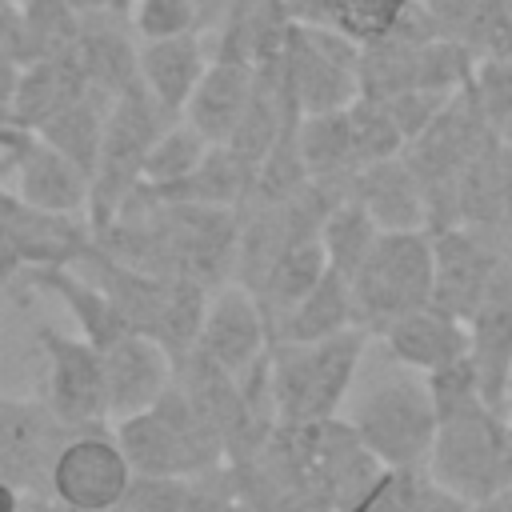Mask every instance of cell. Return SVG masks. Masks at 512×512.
I'll list each match as a JSON object with an SVG mask.
<instances>
[{
    "mask_svg": "<svg viewBox=\"0 0 512 512\" xmlns=\"http://www.w3.org/2000/svg\"><path fill=\"white\" fill-rule=\"evenodd\" d=\"M368 328H344L324 340H272L268 344V384L280 424H316L332 420L348 400L364 348Z\"/></svg>",
    "mask_w": 512,
    "mask_h": 512,
    "instance_id": "cell-1",
    "label": "cell"
},
{
    "mask_svg": "<svg viewBox=\"0 0 512 512\" xmlns=\"http://www.w3.org/2000/svg\"><path fill=\"white\" fill-rule=\"evenodd\" d=\"M348 424L384 468H424L440 420L424 372L388 356V368L360 384Z\"/></svg>",
    "mask_w": 512,
    "mask_h": 512,
    "instance_id": "cell-2",
    "label": "cell"
},
{
    "mask_svg": "<svg viewBox=\"0 0 512 512\" xmlns=\"http://www.w3.org/2000/svg\"><path fill=\"white\" fill-rule=\"evenodd\" d=\"M112 432L136 476H208L228 460L224 440L176 380L152 408L116 420Z\"/></svg>",
    "mask_w": 512,
    "mask_h": 512,
    "instance_id": "cell-3",
    "label": "cell"
},
{
    "mask_svg": "<svg viewBox=\"0 0 512 512\" xmlns=\"http://www.w3.org/2000/svg\"><path fill=\"white\" fill-rule=\"evenodd\" d=\"M424 472L468 504H488L512 484V444L504 412L488 400L452 412L436 424V440Z\"/></svg>",
    "mask_w": 512,
    "mask_h": 512,
    "instance_id": "cell-4",
    "label": "cell"
},
{
    "mask_svg": "<svg viewBox=\"0 0 512 512\" xmlns=\"http://www.w3.org/2000/svg\"><path fill=\"white\" fill-rule=\"evenodd\" d=\"M172 120H180V116H168L148 96V88L140 80L132 88H124L120 96H112L100 156H96V168H92V188H88V224H92V232L112 224L116 212L124 208V200L140 188L144 160H148L156 136Z\"/></svg>",
    "mask_w": 512,
    "mask_h": 512,
    "instance_id": "cell-5",
    "label": "cell"
},
{
    "mask_svg": "<svg viewBox=\"0 0 512 512\" xmlns=\"http://www.w3.org/2000/svg\"><path fill=\"white\" fill-rule=\"evenodd\" d=\"M348 284L356 320L372 336H380L404 312L432 304V232H380Z\"/></svg>",
    "mask_w": 512,
    "mask_h": 512,
    "instance_id": "cell-6",
    "label": "cell"
},
{
    "mask_svg": "<svg viewBox=\"0 0 512 512\" xmlns=\"http://www.w3.org/2000/svg\"><path fill=\"white\" fill-rule=\"evenodd\" d=\"M360 44L332 24H288L280 48V88L300 116L348 108L360 96Z\"/></svg>",
    "mask_w": 512,
    "mask_h": 512,
    "instance_id": "cell-7",
    "label": "cell"
},
{
    "mask_svg": "<svg viewBox=\"0 0 512 512\" xmlns=\"http://www.w3.org/2000/svg\"><path fill=\"white\" fill-rule=\"evenodd\" d=\"M132 476L136 472L124 456L112 424H96V428L68 432V440L60 444V452L52 460L48 492L80 512H116Z\"/></svg>",
    "mask_w": 512,
    "mask_h": 512,
    "instance_id": "cell-8",
    "label": "cell"
},
{
    "mask_svg": "<svg viewBox=\"0 0 512 512\" xmlns=\"http://www.w3.org/2000/svg\"><path fill=\"white\" fill-rule=\"evenodd\" d=\"M36 344L48 360L44 372V404L68 428H96L108 420V388H104V356L84 336H64L56 328H36Z\"/></svg>",
    "mask_w": 512,
    "mask_h": 512,
    "instance_id": "cell-9",
    "label": "cell"
},
{
    "mask_svg": "<svg viewBox=\"0 0 512 512\" xmlns=\"http://www.w3.org/2000/svg\"><path fill=\"white\" fill-rule=\"evenodd\" d=\"M432 232V304L456 320H468L508 256L500 236L472 224H444Z\"/></svg>",
    "mask_w": 512,
    "mask_h": 512,
    "instance_id": "cell-10",
    "label": "cell"
},
{
    "mask_svg": "<svg viewBox=\"0 0 512 512\" xmlns=\"http://www.w3.org/2000/svg\"><path fill=\"white\" fill-rule=\"evenodd\" d=\"M268 344H272V324L252 288H244L240 280H228L208 292V308H204L192 352H200L204 360H212L216 368L240 380L268 352Z\"/></svg>",
    "mask_w": 512,
    "mask_h": 512,
    "instance_id": "cell-11",
    "label": "cell"
},
{
    "mask_svg": "<svg viewBox=\"0 0 512 512\" xmlns=\"http://www.w3.org/2000/svg\"><path fill=\"white\" fill-rule=\"evenodd\" d=\"M68 424L44 400H20L0 392V480L16 484L20 492H44L52 460L68 440Z\"/></svg>",
    "mask_w": 512,
    "mask_h": 512,
    "instance_id": "cell-12",
    "label": "cell"
},
{
    "mask_svg": "<svg viewBox=\"0 0 512 512\" xmlns=\"http://www.w3.org/2000/svg\"><path fill=\"white\" fill-rule=\"evenodd\" d=\"M0 240L24 260V268L72 264L92 244V224L88 216L44 212L0 180Z\"/></svg>",
    "mask_w": 512,
    "mask_h": 512,
    "instance_id": "cell-13",
    "label": "cell"
},
{
    "mask_svg": "<svg viewBox=\"0 0 512 512\" xmlns=\"http://www.w3.org/2000/svg\"><path fill=\"white\" fill-rule=\"evenodd\" d=\"M100 356H104V388H108L112 424L152 408L176 380L172 352L144 332H124L120 340L100 348Z\"/></svg>",
    "mask_w": 512,
    "mask_h": 512,
    "instance_id": "cell-14",
    "label": "cell"
},
{
    "mask_svg": "<svg viewBox=\"0 0 512 512\" xmlns=\"http://www.w3.org/2000/svg\"><path fill=\"white\" fill-rule=\"evenodd\" d=\"M468 324V360L480 376L484 400L504 408V392L512 380V256L500 260L492 284L472 308Z\"/></svg>",
    "mask_w": 512,
    "mask_h": 512,
    "instance_id": "cell-15",
    "label": "cell"
},
{
    "mask_svg": "<svg viewBox=\"0 0 512 512\" xmlns=\"http://www.w3.org/2000/svg\"><path fill=\"white\" fill-rule=\"evenodd\" d=\"M256 92V64L228 52H208V68L184 104V120L212 144H228Z\"/></svg>",
    "mask_w": 512,
    "mask_h": 512,
    "instance_id": "cell-16",
    "label": "cell"
},
{
    "mask_svg": "<svg viewBox=\"0 0 512 512\" xmlns=\"http://www.w3.org/2000/svg\"><path fill=\"white\" fill-rule=\"evenodd\" d=\"M76 64L88 88L120 96L140 80V40L128 24V12H80Z\"/></svg>",
    "mask_w": 512,
    "mask_h": 512,
    "instance_id": "cell-17",
    "label": "cell"
},
{
    "mask_svg": "<svg viewBox=\"0 0 512 512\" xmlns=\"http://www.w3.org/2000/svg\"><path fill=\"white\" fill-rule=\"evenodd\" d=\"M352 196L368 208V216L380 224V232H416L428 228V192L408 164V156H388L376 164H364L352 176Z\"/></svg>",
    "mask_w": 512,
    "mask_h": 512,
    "instance_id": "cell-18",
    "label": "cell"
},
{
    "mask_svg": "<svg viewBox=\"0 0 512 512\" xmlns=\"http://www.w3.org/2000/svg\"><path fill=\"white\" fill-rule=\"evenodd\" d=\"M380 340H384V352L392 360H400L404 368H416L424 376L468 356V324L448 316L436 304L404 312L400 320H392L380 332Z\"/></svg>",
    "mask_w": 512,
    "mask_h": 512,
    "instance_id": "cell-19",
    "label": "cell"
},
{
    "mask_svg": "<svg viewBox=\"0 0 512 512\" xmlns=\"http://www.w3.org/2000/svg\"><path fill=\"white\" fill-rule=\"evenodd\" d=\"M204 68H208V44L200 40V32L140 40V84L168 116H184V104L196 92Z\"/></svg>",
    "mask_w": 512,
    "mask_h": 512,
    "instance_id": "cell-20",
    "label": "cell"
},
{
    "mask_svg": "<svg viewBox=\"0 0 512 512\" xmlns=\"http://www.w3.org/2000/svg\"><path fill=\"white\" fill-rule=\"evenodd\" d=\"M24 280L52 292L68 312L72 320L80 324V336L92 340L96 348H108L112 340H120L128 332L124 316L116 312V304L108 300V292L100 284H92L80 268L72 264H44V268H24Z\"/></svg>",
    "mask_w": 512,
    "mask_h": 512,
    "instance_id": "cell-21",
    "label": "cell"
},
{
    "mask_svg": "<svg viewBox=\"0 0 512 512\" xmlns=\"http://www.w3.org/2000/svg\"><path fill=\"white\" fill-rule=\"evenodd\" d=\"M88 92V80L76 64V56H52V60H32L16 76V96H12V120L24 128H40L48 116L68 108Z\"/></svg>",
    "mask_w": 512,
    "mask_h": 512,
    "instance_id": "cell-22",
    "label": "cell"
},
{
    "mask_svg": "<svg viewBox=\"0 0 512 512\" xmlns=\"http://www.w3.org/2000/svg\"><path fill=\"white\" fill-rule=\"evenodd\" d=\"M356 300H352V284L348 276H340L332 264L328 272L308 288V296L284 312L272 328V340H324L336 336L344 328H356Z\"/></svg>",
    "mask_w": 512,
    "mask_h": 512,
    "instance_id": "cell-23",
    "label": "cell"
},
{
    "mask_svg": "<svg viewBox=\"0 0 512 512\" xmlns=\"http://www.w3.org/2000/svg\"><path fill=\"white\" fill-rule=\"evenodd\" d=\"M324 272H328V252L320 244V232L316 236H304V240H292L268 264V272L260 276V284L252 288L256 300H260V308H264V316H268V324L276 328V320L284 312H292Z\"/></svg>",
    "mask_w": 512,
    "mask_h": 512,
    "instance_id": "cell-24",
    "label": "cell"
},
{
    "mask_svg": "<svg viewBox=\"0 0 512 512\" xmlns=\"http://www.w3.org/2000/svg\"><path fill=\"white\" fill-rule=\"evenodd\" d=\"M108 104H112V96L88 88L80 100H72L68 108H60L56 116H48V120L36 128L40 140H48L56 152H64L76 168H84L88 180H92V168H96V156H100Z\"/></svg>",
    "mask_w": 512,
    "mask_h": 512,
    "instance_id": "cell-25",
    "label": "cell"
},
{
    "mask_svg": "<svg viewBox=\"0 0 512 512\" xmlns=\"http://www.w3.org/2000/svg\"><path fill=\"white\" fill-rule=\"evenodd\" d=\"M380 236V224L368 216V208L348 192L344 200H336L320 224V244L328 252V264L340 272V276H356V268L364 264V256L372 252Z\"/></svg>",
    "mask_w": 512,
    "mask_h": 512,
    "instance_id": "cell-26",
    "label": "cell"
},
{
    "mask_svg": "<svg viewBox=\"0 0 512 512\" xmlns=\"http://www.w3.org/2000/svg\"><path fill=\"white\" fill-rule=\"evenodd\" d=\"M208 148H212V140L200 136L184 116L172 120V124L156 136V144H152V152H148V160H144L140 184H144V188H156V192L180 184L184 176L196 172V164L208 156Z\"/></svg>",
    "mask_w": 512,
    "mask_h": 512,
    "instance_id": "cell-27",
    "label": "cell"
},
{
    "mask_svg": "<svg viewBox=\"0 0 512 512\" xmlns=\"http://www.w3.org/2000/svg\"><path fill=\"white\" fill-rule=\"evenodd\" d=\"M24 52L32 60H52V56H72L80 40V12L68 0H24Z\"/></svg>",
    "mask_w": 512,
    "mask_h": 512,
    "instance_id": "cell-28",
    "label": "cell"
},
{
    "mask_svg": "<svg viewBox=\"0 0 512 512\" xmlns=\"http://www.w3.org/2000/svg\"><path fill=\"white\" fill-rule=\"evenodd\" d=\"M412 4L416 0H332V28L364 48L372 40H384Z\"/></svg>",
    "mask_w": 512,
    "mask_h": 512,
    "instance_id": "cell-29",
    "label": "cell"
},
{
    "mask_svg": "<svg viewBox=\"0 0 512 512\" xmlns=\"http://www.w3.org/2000/svg\"><path fill=\"white\" fill-rule=\"evenodd\" d=\"M128 24L136 40H168L184 32H204L196 0H132Z\"/></svg>",
    "mask_w": 512,
    "mask_h": 512,
    "instance_id": "cell-30",
    "label": "cell"
},
{
    "mask_svg": "<svg viewBox=\"0 0 512 512\" xmlns=\"http://www.w3.org/2000/svg\"><path fill=\"white\" fill-rule=\"evenodd\" d=\"M468 88H472L484 120L496 132L512 116V56H484V60H476V72H472Z\"/></svg>",
    "mask_w": 512,
    "mask_h": 512,
    "instance_id": "cell-31",
    "label": "cell"
},
{
    "mask_svg": "<svg viewBox=\"0 0 512 512\" xmlns=\"http://www.w3.org/2000/svg\"><path fill=\"white\" fill-rule=\"evenodd\" d=\"M428 380V392H432V408H436V420L452 416V412H464L472 404L484 400V388H480V376L472 368V360H456L448 368H436L424 376Z\"/></svg>",
    "mask_w": 512,
    "mask_h": 512,
    "instance_id": "cell-32",
    "label": "cell"
},
{
    "mask_svg": "<svg viewBox=\"0 0 512 512\" xmlns=\"http://www.w3.org/2000/svg\"><path fill=\"white\" fill-rule=\"evenodd\" d=\"M0 56L12 60L16 68H24L28 52H24V16L20 4H0Z\"/></svg>",
    "mask_w": 512,
    "mask_h": 512,
    "instance_id": "cell-33",
    "label": "cell"
},
{
    "mask_svg": "<svg viewBox=\"0 0 512 512\" xmlns=\"http://www.w3.org/2000/svg\"><path fill=\"white\" fill-rule=\"evenodd\" d=\"M408 512H476V504H468V500L452 496L448 488H440V484L424 472V480H420L416 500H412V508H408Z\"/></svg>",
    "mask_w": 512,
    "mask_h": 512,
    "instance_id": "cell-34",
    "label": "cell"
},
{
    "mask_svg": "<svg viewBox=\"0 0 512 512\" xmlns=\"http://www.w3.org/2000/svg\"><path fill=\"white\" fill-rule=\"evenodd\" d=\"M20 512H80V508L64 504L60 496H52V492L44 488V492H24V504H20Z\"/></svg>",
    "mask_w": 512,
    "mask_h": 512,
    "instance_id": "cell-35",
    "label": "cell"
},
{
    "mask_svg": "<svg viewBox=\"0 0 512 512\" xmlns=\"http://www.w3.org/2000/svg\"><path fill=\"white\" fill-rule=\"evenodd\" d=\"M16 76H20V68H16L12 60H4V56H0V120H8V116H12V96H16Z\"/></svg>",
    "mask_w": 512,
    "mask_h": 512,
    "instance_id": "cell-36",
    "label": "cell"
},
{
    "mask_svg": "<svg viewBox=\"0 0 512 512\" xmlns=\"http://www.w3.org/2000/svg\"><path fill=\"white\" fill-rule=\"evenodd\" d=\"M20 276H24V260H20V256L0 240V288H4V284H12V280H20Z\"/></svg>",
    "mask_w": 512,
    "mask_h": 512,
    "instance_id": "cell-37",
    "label": "cell"
},
{
    "mask_svg": "<svg viewBox=\"0 0 512 512\" xmlns=\"http://www.w3.org/2000/svg\"><path fill=\"white\" fill-rule=\"evenodd\" d=\"M76 12H128L132 0H68Z\"/></svg>",
    "mask_w": 512,
    "mask_h": 512,
    "instance_id": "cell-38",
    "label": "cell"
},
{
    "mask_svg": "<svg viewBox=\"0 0 512 512\" xmlns=\"http://www.w3.org/2000/svg\"><path fill=\"white\" fill-rule=\"evenodd\" d=\"M476 512H512V484H508L504 492H496L488 504H480Z\"/></svg>",
    "mask_w": 512,
    "mask_h": 512,
    "instance_id": "cell-39",
    "label": "cell"
},
{
    "mask_svg": "<svg viewBox=\"0 0 512 512\" xmlns=\"http://www.w3.org/2000/svg\"><path fill=\"white\" fill-rule=\"evenodd\" d=\"M504 424H508V444H512V380H508V392H504Z\"/></svg>",
    "mask_w": 512,
    "mask_h": 512,
    "instance_id": "cell-40",
    "label": "cell"
},
{
    "mask_svg": "<svg viewBox=\"0 0 512 512\" xmlns=\"http://www.w3.org/2000/svg\"><path fill=\"white\" fill-rule=\"evenodd\" d=\"M496 140H500L504 148H512V116H508V120H504V124L496 128Z\"/></svg>",
    "mask_w": 512,
    "mask_h": 512,
    "instance_id": "cell-41",
    "label": "cell"
},
{
    "mask_svg": "<svg viewBox=\"0 0 512 512\" xmlns=\"http://www.w3.org/2000/svg\"><path fill=\"white\" fill-rule=\"evenodd\" d=\"M0 4H24V0H0Z\"/></svg>",
    "mask_w": 512,
    "mask_h": 512,
    "instance_id": "cell-42",
    "label": "cell"
}]
</instances>
